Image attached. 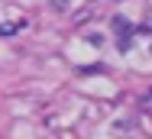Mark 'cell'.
Instances as JSON below:
<instances>
[{
	"label": "cell",
	"mask_w": 152,
	"mask_h": 139,
	"mask_svg": "<svg viewBox=\"0 0 152 139\" xmlns=\"http://www.w3.org/2000/svg\"><path fill=\"white\" fill-rule=\"evenodd\" d=\"M113 26H117V32H120L123 39H126V36H129V23H126V20H123V16H117V23H113Z\"/></svg>",
	"instance_id": "1"
},
{
	"label": "cell",
	"mask_w": 152,
	"mask_h": 139,
	"mask_svg": "<svg viewBox=\"0 0 152 139\" xmlns=\"http://www.w3.org/2000/svg\"><path fill=\"white\" fill-rule=\"evenodd\" d=\"M52 7H55V10H65V7H68V0H52Z\"/></svg>",
	"instance_id": "2"
}]
</instances>
